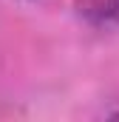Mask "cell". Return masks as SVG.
Returning a JSON list of instances; mask_svg holds the SVG:
<instances>
[{
    "label": "cell",
    "mask_w": 119,
    "mask_h": 122,
    "mask_svg": "<svg viewBox=\"0 0 119 122\" xmlns=\"http://www.w3.org/2000/svg\"><path fill=\"white\" fill-rule=\"evenodd\" d=\"M74 14L94 29H108L119 23V0H74Z\"/></svg>",
    "instance_id": "obj_1"
}]
</instances>
